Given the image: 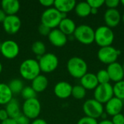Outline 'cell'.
<instances>
[{"label": "cell", "mask_w": 124, "mask_h": 124, "mask_svg": "<svg viewBox=\"0 0 124 124\" xmlns=\"http://www.w3.org/2000/svg\"><path fill=\"white\" fill-rule=\"evenodd\" d=\"M65 17H67V14L60 12L54 7H50L43 12L41 16V24L52 30L58 27L61 20Z\"/></svg>", "instance_id": "1"}, {"label": "cell", "mask_w": 124, "mask_h": 124, "mask_svg": "<svg viewBox=\"0 0 124 124\" xmlns=\"http://www.w3.org/2000/svg\"><path fill=\"white\" fill-rule=\"evenodd\" d=\"M19 72L23 78L28 81H33L40 75L41 69L38 60L27 59L23 61L19 68Z\"/></svg>", "instance_id": "2"}, {"label": "cell", "mask_w": 124, "mask_h": 124, "mask_svg": "<svg viewBox=\"0 0 124 124\" xmlns=\"http://www.w3.org/2000/svg\"><path fill=\"white\" fill-rule=\"evenodd\" d=\"M67 70L72 77L80 79L87 73L88 65L81 57H73L67 62Z\"/></svg>", "instance_id": "3"}, {"label": "cell", "mask_w": 124, "mask_h": 124, "mask_svg": "<svg viewBox=\"0 0 124 124\" xmlns=\"http://www.w3.org/2000/svg\"><path fill=\"white\" fill-rule=\"evenodd\" d=\"M114 39L113 31L106 25H101L94 31V42L100 47L111 46Z\"/></svg>", "instance_id": "4"}, {"label": "cell", "mask_w": 124, "mask_h": 124, "mask_svg": "<svg viewBox=\"0 0 124 124\" xmlns=\"http://www.w3.org/2000/svg\"><path fill=\"white\" fill-rule=\"evenodd\" d=\"M73 36L78 42L83 44L88 45L94 42V30L88 25L77 26Z\"/></svg>", "instance_id": "5"}, {"label": "cell", "mask_w": 124, "mask_h": 124, "mask_svg": "<svg viewBox=\"0 0 124 124\" xmlns=\"http://www.w3.org/2000/svg\"><path fill=\"white\" fill-rule=\"evenodd\" d=\"M23 114L28 119H36L39 116L41 110V105L36 98L25 100L22 106Z\"/></svg>", "instance_id": "6"}, {"label": "cell", "mask_w": 124, "mask_h": 124, "mask_svg": "<svg viewBox=\"0 0 124 124\" xmlns=\"http://www.w3.org/2000/svg\"><path fill=\"white\" fill-rule=\"evenodd\" d=\"M120 54L121 51L119 49L112 46H108L100 48L97 52V57L101 62L110 65L116 62Z\"/></svg>", "instance_id": "7"}, {"label": "cell", "mask_w": 124, "mask_h": 124, "mask_svg": "<svg viewBox=\"0 0 124 124\" xmlns=\"http://www.w3.org/2000/svg\"><path fill=\"white\" fill-rule=\"evenodd\" d=\"M39 64L41 71L49 73L54 71L59 65L58 57L53 53H46L39 58Z\"/></svg>", "instance_id": "8"}, {"label": "cell", "mask_w": 124, "mask_h": 124, "mask_svg": "<svg viewBox=\"0 0 124 124\" xmlns=\"http://www.w3.org/2000/svg\"><path fill=\"white\" fill-rule=\"evenodd\" d=\"M83 111L86 116L97 119L104 113L103 105L94 99H89L85 101L83 105Z\"/></svg>", "instance_id": "9"}, {"label": "cell", "mask_w": 124, "mask_h": 124, "mask_svg": "<svg viewBox=\"0 0 124 124\" xmlns=\"http://www.w3.org/2000/svg\"><path fill=\"white\" fill-rule=\"evenodd\" d=\"M113 97V88L110 83L99 84L94 90V99L102 105L106 104Z\"/></svg>", "instance_id": "10"}, {"label": "cell", "mask_w": 124, "mask_h": 124, "mask_svg": "<svg viewBox=\"0 0 124 124\" xmlns=\"http://www.w3.org/2000/svg\"><path fill=\"white\" fill-rule=\"evenodd\" d=\"M0 52L7 60L15 59L20 52L18 44L13 40H6L0 44Z\"/></svg>", "instance_id": "11"}, {"label": "cell", "mask_w": 124, "mask_h": 124, "mask_svg": "<svg viewBox=\"0 0 124 124\" xmlns=\"http://www.w3.org/2000/svg\"><path fill=\"white\" fill-rule=\"evenodd\" d=\"M3 28L8 34L17 33L21 27V20L17 15H7L2 23Z\"/></svg>", "instance_id": "12"}, {"label": "cell", "mask_w": 124, "mask_h": 124, "mask_svg": "<svg viewBox=\"0 0 124 124\" xmlns=\"http://www.w3.org/2000/svg\"><path fill=\"white\" fill-rule=\"evenodd\" d=\"M104 20L106 26L115 28L121 21V15L117 9H108L104 14Z\"/></svg>", "instance_id": "13"}, {"label": "cell", "mask_w": 124, "mask_h": 124, "mask_svg": "<svg viewBox=\"0 0 124 124\" xmlns=\"http://www.w3.org/2000/svg\"><path fill=\"white\" fill-rule=\"evenodd\" d=\"M48 39L49 42L56 47H62L68 41L67 36L64 34L59 28L51 30L49 34L48 35Z\"/></svg>", "instance_id": "14"}, {"label": "cell", "mask_w": 124, "mask_h": 124, "mask_svg": "<svg viewBox=\"0 0 124 124\" xmlns=\"http://www.w3.org/2000/svg\"><path fill=\"white\" fill-rule=\"evenodd\" d=\"M107 71L110 76V81H114L115 83L124 80V71L122 65L118 62H113L108 65Z\"/></svg>", "instance_id": "15"}, {"label": "cell", "mask_w": 124, "mask_h": 124, "mask_svg": "<svg viewBox=\"0 0 124 124\" xmlns=\"http://www.w3.org/2000/svg\"><path fill=\"white\" fill-rule=\"evenodd\" d=\"M105 113L110 116H114L117 114L121 113L124 108V101L113 97L105 104Z\"/></svg>", "instance_id": "16"}, {"label": "cell", "mask_w": 124, "mask_h": 124, "mask_svg": "<svg viewBox=\"0 0 124 124\" xmlns=\"http://www.w3.org/2000/svg\"><path fill=\"white\" fill-rule=\"evenodd\" d=\"M73 86L66 81H60L54 87V93L60 99H67L71 96Z\"/></svg>", "instance_id": "17"}, {"label": "cell", "mask_w": 124, "mask_h": 124, "mask_svg": "<svg viewBox=\"0 0 124 124\" xmlns=\"http://www.w3.org/2000/svg\"><path fill=\"white\" fill-rule=\"evenodd\" d=\"M81 85L86 90H94L99 85L96 74L92 73H86L81 78H80Z\"/></svg>", "instance_id": "18"}, {"label": "cell", "mask_w": 124, "mask_h": 124, "mask_svg": "<svg viewBox=\"0 0 124 124\" xmlns=\"http://www.w3.org/2000/svg\"><path fill=\"white\" fill-rule=\"evenodd\" d=\"M1 5V9L7 15H16L20 8V2L17 0H3Z\"/></svg>", "instance_id": "19"}, {"label": "cell", "mask_w": 124, "mask_h": 124, "mask_svg": "<svg viewBox=\"0 0 124 124\" xmlns=\"http://www.w3.org/2000/svg\"><path fill=\"white\" fill-rule=\"evenodd\" d=\"M76 1L75 0H55L54 7L60 12L67 14L75 9Z\"/></svg>", "instance_id": "20"}, {"label": "cell", "mask_w": 124, "mask_h": 124, "mask_svg": "<svg viewBox=\"0 0 124 124\" xmlns=\"http://www.w3.org/2000/svg\"><path fill=\"white\" fill-rule=\"evenodd\" d=\"M76 27L77 26L76 25L75 22L72 19L68 17L63 18L58 26L59 29L67 36L73 34Z\"/></svg>", "instance_id": "21"}, {"label": "cell", "mask_w": 124, "mask_h": 124, "mask_svg": "<svg viewBox=\"0 0 124 124\" xmlns=\"http://www.w3.org/2000/svg\"><path fill=\"white\" fill-rule=\"evenodd\" d=\"M48 78L44 75H39L31 81V87L36 93L44 92L48 86Z\"/></svg>", "instance_id": "22"}, {"label": "cell", "mask_w": 124, "mask_h": 124, "mask_svg": "<svg viewBox=\"0 0 124 124\" xmlns=\"http://www.w3.org/2000/svg\"><path fill=\"white\" fill-rule=\"evenodd\" d=\"M5 110L7 112L9 118L15 119L21 114L19 102L13 98L6 105Z\"/></svg>", "instance_id": "23"}, {"label": "cell", "mask_w": 124, "mask_h": 124, "mask_svg": "<svg viewBox=\"0 0 124 124\" xmlns=\"http://www.w3.org/2000/svg\"><path fill=\"white\" fill-rule=\"evenodd\" d=\"M13 94L8 84L0 83V105H7L12 99Z\"/></svg>", "instance_id": "24"}, {"label": "cell", "mask_w": 124, "mask_h": 124, "mask_svg": "<svg viewBox=\"0 0 124 124\" xmlns=\"http://www.w3.org/2000/svg\"><path fill=\"white\" fill-rule=\"evenodd\" d=\"M74 9L76 15L81 17H86L91 14V7L87 1H81L76 3Z\"/></svg>", "instance_id": "25"}, {"label": "cell", "mask_w": 124, "mask_h": 124, "mask_svg": "<svg viewBox=\"0 0 124 124\" xmlns=\"http://www.w3.org/2000/svg\"><path fill=\"white\" fill-rule=\"evenodd\" d=\"M8 86L13 94H20L24 88V84L23 81L19 78H15L11 80Z\"/></svg>", "instance_id": "26"}, {"label": "cell", "mask_w": 124, "mask_h": 124, "mask_svg": "<svg viewBox=\"0 0 124 124\" xmlns=\"http://www.w3.org/2000/svg\"><path fill=\"white\" fill-rule=\"evenodd\" d=\"M31 50H32L33 53L38 57V59H39L40 57H41L42 55L46 54V48L45 44L42 41H36L33 43V44L31 46Z\"/></svg>", "instance_id": "27"}, {"label": "cell", "mask_w": 124, "mask_h": 124, "mask_svg": "<svg viewBox=\"0 0 124 124\" xmlns=\"http://www.w3.org/2000/svg\"><path fill=\"white\" fill-rule=\"evenodd\" d=\"M113 88L114 97L121 100H124V80L115 83Z\"/></svg>", "instance_id": "28"}, {"label": "cell", "mask_w": 124, "mask_h": 124, "mask_svg": "<svg viewBox=\"0 0 124 124\" xmlns=\"http://www.w3.org/2000/svg\"><path fill=\"white\" fill-rule=\"evenodd\" d=\"M86 95V90L80 84L73 86L71 96L76 100H83Z\"/></svg>", "instance_id": "29"}, {"label": "cell", "mask_w": 124, "mask_h": 124, "mask_svg": "<svg viewBox=\"0 0 124 124\" xmlns=\"http://www.w3.org/2000/svg\"><path fill=\"white\" fill-rule=\"evenodd\" d=\"M96 76H97L99 84L110 83V76H109L108 73L106 69L100 70L97 72V73L96 74Z\"/></svg>", "instance_id": "30"}, {"label": "cell", "mask_w": 124, "mask_h": 124, "mask_svg": "<svg viewBox=\"0 0 124 124\" xmlns=\"http://www.w3.org/2000/svg\"><path fill=\"white\" fill-rule=\"evenodd\" d=\"M20 94L25 100L33 99L36 97V92L33 89L31 86H24Z\"/></svg>", "instance_id": "31"}, {"label": "cell", "mask_w": 124, "mask_h": 124, "mask_svg": "<svg viewBox=\"0 0 124 124\" xmlns=\"http://www.w3.org/2000/svg\"><path fill=\"white\" fill-rule=\"evenodd\" d=\"M77 124H98V122L97 119L88 116H84L78 120Z\"/></svg>", "instance_id": "32"}, {"label": "cell", "mask_w": 124, "mask_h": 124, "mask_svg": "<svg viewBox=\"0 0 124 124\" xmlns=\"http://www.w3.org/2000/svg\"><path fill=\"white\" fill-rule=\"evenodd\" d=\"M87 2L91 8L95 9H99L105 4V0H88Z\"/></svg>", "instance_id": "33"}, {"label": "cell", "mask_w": 124, "mask_h": 124, "mask_svg": "<svg viewBox=\"0 0 124 124\" xmlns=\"http://www.w3.org/2000/svg\"><path fill=\"white\" fill-rule=\"evenodd\" d=\"M120 3L119 0H105V4L108 9H117Z\"/></svg>", "instance_id": "34"}, {"label": "cell", "mask_w": 124, "mask_h": 124, "mask_svg": "<svg viewBox=\"0 0 124 124\" xmlns=\"http://www.w3.org/2000/svg\"><path fill=\"white\" fill-rule=\"evenodd\" d=\"M38 31H39V33L44 36H48V35L49 34L50 31H51V29L48 27H46V25H43V24H40V25L39 26V28H38Z\"/></svg>", "instance_id": "35"}, {"label": "cell", "mask_w": 124, "mask_h": 124, "mask_svg": "<svg viewBox=\"0 0 124 124\" xmlns=\"http://www.w3.org/2000/svg\"><path fill=\"white\" fill-rule=\"evenodd\" d=\"M111 121L113 124H124V115L119 113L113 116Z\"/></svg>", "instance_id": "36"}, {"label": "cell", "mask_w": 124, "mask_h": 124, "mask_svg": "<svg viewBox=\"0 0 124 124\" xmlns=\"http://www.w3.org/2000/svg\"><path fill=\"white\" fill-rule=\"evenodd\" d=\"M15 121L17 124H30V119H28L26 116H25L23 114H20L18 117H17L15 119Z\"/></svg>", "instance_id": "37"}, {"label": "cell", "mask_w": 124, "mask_h": 124, "mask_svg": "<svg viewBox=\"0 0 124 124\" xmlns=\"http://www.w3.org/2000/svg\"><path fill=\"white\" fill-rule=\"evenodd\" d=\"M39 3L44 7L50 8V7H52V6H54V0H40Z\"/></svg>", "instance_id": "38"}, {"label": "cell", "mask_w": 124, "mask_h": 124, "mask_svg": "<svg viewBox=\"0 0 124 124\" xmlns=\"http://www.w3.org/2000/svg\"><path fill=\"white\" fill-rule=\"evenodd\" d=\"M9 118V116L5 109H0V121L2 122Z\"/></svg>", "instance_id": "39"}, {"label": "cell", "mask_w": 124, "mask_h": 124, "mask_svg": "<svg viewBox=\"0 0 124 124\" xmlns=\"http://www.w3.org/2000/svg\"><path fill=\"white\" fill-rule=\"evenodd\" d=\"M31 124H48L46 123V121L42 118H36V119H34Z\"/></svg>", "instance_id": "40"}, {"label": "cell", "mask_w": 124, "mask_h": 124, "mask_svg": "<svg viewBox=\"0 0 124 124\" xmlns=\"http://www.w3.org/2000/svg\"><path fill=\"white\" fill-rule=\"evenodd\" d=\"M1 124H17V123H16V121H15V119H12V118H9L8 119L2 121L1 123Z\"/></svg>", "instance_id": "41"}, {"label": "cell", "mask_w": 124, "mask_h": 124, "mask_svg": "<svg viewBox=\"0 0 124 124\" xmlns=\"http://www.w3.org/2000/svg\"><path fill=\"white\" fill-rule=\"evenodd\" d=\"M6 17H7V15L4 13V12L1 9H0V23H3Z\"/></svg>", "instance_id": "42"}, {"label": "cell", "mask_w": 124, "mask_h": 124, "mask_svg": "<svg viewBox=\"0 0 124 124\" xmlns=\"http://www.w3.org/2000/svg\"><path fill=\"white\" fill-rule=\"evenodd\" d=\"M98 124H113V122L110 120H108V119H105V120H102L101 121L100 123H98Z\"/></svg>", "instance_id": "43"}, {"label": "cell", "mask_w": 124, "mask_h": 124, "mask_svg": "<svg viewBox=\"0 0 124 124\" xmlns=\"http://www.w3.org/2000/svg\"><path fill=\"white\" fill-rule=\"evenodd\" d=\"M98 12V9H95V8H91V14L92 15H96Z\"/></svg>", "instance_id": "44"}, {"label": "cell", "mask_w": 124, "mask_h": 124, "mask_svg": "<svg viewBox=\"0 0 124 124\" xmlns=\"http://www.w3.org/2000/svg\"><path fill=\"white\" fill-rule=\"evenodd\" d=\"M2 70H3V66H2V64H1V62H0V73L2 72Z\"/></svg>", "instance_id": "45"}, {"label": "cell", "mask_w": 124, "mask_h": 124, "mask_svg": "<svg viewBox=\"0 0 124 124\" xmlns=\"http://www.w3.org/2000/svg\"><path fill=\"white\" fill-rule=\"evenodd\" d=\"M121 20H122V21L124 22V13L123 14V15L121 16Z\"/></svg>", "instance_id": "46"}, {"label": "cell", "mask_w": 124, "mask_h": 124, "mask_svg": "<svg viewBox=\"0 0 124 124\" xmlns=\"http://www.w3.org/2000/svg\"><path fill=\"white\" fill-rule=\"evenodd\" d=\"M121 3L122 4V5L124 7V0H122V1H121Z\"/></svg>", "instance_id": "47"}, {"label": "cell", "mask_w": 124, "mask_h": 124, "mask_svg": "<svg viewBox=\"0 0 124 124\" xmlns=\"http://www.w3.org/2000/svg\"><path fill=\"white\" fill-rule=\"evenodd\" d=\"M122 67H123V69H124V63L122 64Z\"/></svg>", "instance_id": "48"}]
</instances>
